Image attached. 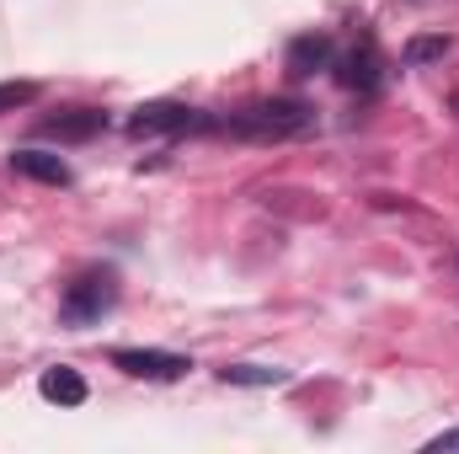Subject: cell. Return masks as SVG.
<instances>
[{"instance_id": "obj_1", "label": "cell", "mask_w": 459, "mask_h": 454, "mask_svg": "<svg viewBox=\"0 0 459 454\" xmlns=\"http://www.w3.org/2000/svg\"><path fill=\"white\" fill-rule=\"evenodd\" d=\"M316 128V113L294 97H273V102H251L240 113L225 118V134L235 139H256V144H278V139H299Z\"/></svg>"}, {"instance_id": "obj_2", "label": "cell", "mask_w": 459, "mask_h": 454, "mask_svg": "<svg viewBox=\"0 0 459 454\" xmlns=\"http://www.w3.org/2000/svg\"><path fill=\"white\" fill-rule=\"evenodd\" d=\"M113 305H117V273L113 267H91V273H81V278L65 289L59 316H65L70 327H91V321H102Z\"/></svg>"}, {"instance_id": "obj_3", "label": "cell", "mask_w": 459, "mask_h": 454, "mask_svg": "<svg viewBox=\"0 0 459 454\" xmlns=\"http://www.w3.org/2000/svg\"><path fill=\"white\" fill-rule=\"evenodd\" d=\"M113 363L123 374H134V380H182L193 369V358L166 353V347H117Z\"/></svg>"}, {"instance_id": "obj_4", "label": "cell", "mask_w": 459, "mask_h": 454, "mask_svg": "<svg viewBox=\"0 0 459 454\" xmlns=\"http://www.w3.org/2000/svg\"><path fill=\"white\" fill-rule=\"evenodd\" d=\"M198 118H193V108H182V102H144L139 113L128 118V134L134 139H150V134H182Z\"/></svg>"}, {"instance_id": "obj_5", "label": "cell", "mask_w": 459, "mask_h": 454, "mask_svg": "<svg viewBox=\"0 0 459 454\" xmlns=\"http://www.w3.org/2000/svg\"><path fill=\"white\" fill-rule=\"evenodd\" d=\"M108 128L102 108H65L59 118H43V134L48 139H65V144H81V139H97Z\"/></svg>"}, {"instance_id": "obj_6", "label": "cell", "mask_w": 459, "mask_h": 454, "mask_svg": "<svg viewBox=\"0 0 459 454\" xmlns=\"http://www.w3.org/2000/svg\"><path fill=\"white\" fill-rule=\"evenodd\" d=\"M337 81H342L347 92H363V97H368V92L379 86V48H374V43H358V48L342 59Z\"/></svg>"}, {"instance_id": "obj_7", "label": "cell", "mask_w": 459, "mask_h": 454, "mask_svg": "<svg viewBox=\"0 0 459 454\" xmlns=\"http://www.w3.org/2000/svg\"><path fill=\"white\" fill-rule=\"evenodd\" d=\"M283 65H289V75H316V70H326V65H332V38H326V32H305V38H294Z\"/></svg>"}, {"instance_id": "obj_8", "label": "cell", "mask_w": 459, "mask_h": 454, "mask_svg": "<svg viewBox=\"0 0 459 454\" xmlns=\"http://www.w3.org/2000/svg\"><path fill=\"white\" fill-rule=\"evenodd\" d=\"M38 390H43V401H54V406H86V380H81V369H43V380H38Z\"/></svg>"}, {"instance_id": "obj_9", "label": "cell", "mask_w": 459, "mask_h": 454, "mask_svg": "<svg viewBox=\"0 0 459 454\" xmlns=\"http://www.w3.org/2000/svg\"><path fill=\"white\" fill-rule=\"evenodd\" d=\"M11 171H22L32 182H48V188H65L70 182V166L59 155H48V150H16L11 155Z\"/></svg>"}, {"instance_id": "obj_10", "label": "cell", "mask_w": 459, "mask_h": 454, "mask_svg": "<svg viewBox=\"0 0 459 454\" xmlns=\"http://www.w3.org/2000/svg\"><path fill=\"white\" fill-rule=\"evenodd\" d=\"M220 380L225 385H246V390H267V385H289V369H273V363H225Z\"/></svg>"}, {"instance_id": "obj_11", "label": "cell", "mask_w": 459, "mask_h": 454, "mask_svg": "<svg viewBox=\"0 0 459 454\" xmlns=\"http://www.w3.org/2000/svg\"><path fill=\"white\" fill-rule=\"evenodd\" d=\"M38 81H0V113H16V108H27V102H38Z\"/></svg>"}, {"instance_id": "obj_12", "label": "cell", "mask_w": 459, "mask_h": 454, "mask_svg": "<svg viewBox=\"0 0 459 454\" xmlns=\"http://www.w3.org/2000/svg\"><path fill=\"white\" fill-rule=\"evenodd\" d=\"M444 54H449V38H411L406 43V59L411 65H438Z\"/></svg>"}, {"instance_id": "obj_13", "label": "cell", "mask_w": 459, "mask_h": 454, "mask_svg": "<svg viewBox=\"0 0 459 454\" xmlns=\"http://www.w3.org/2000/svg\"><path fill=\"white\" fill-rule=\"evenodd\" d=\"M428 454H459V428L438 433V439H428Z\"/></svg>"}]
</instances>
